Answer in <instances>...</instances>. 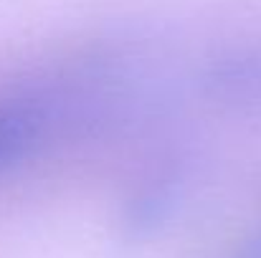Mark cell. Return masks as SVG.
<instances>
[{"label":"cell","instance_id":"6da1fadb","mask_svg":"<svg viewBox=\"0 0 261 258\" xmlns=\"http://www.w3.org/2000/svg\"><path fill=\"white\" fill-rule=\"evenodd\" d=\"M198 84L216 106L261 117V41H239L211 53L200 66Z\"/></svg>","mask_w":261,"mask_h":258},{"label":"cell","instance_id":"7a4b0ae2","mask_svg":"<svg viewBox=\"0 0 261 258\" xmlns=\"http://www.w3.org/2000/svg\"><path fill=\"white\" fill-rule=\"evenodd\" d=\"M61 101L51 89L0 94V175L28 160L61 124Z\"/></svg>","mask_w":261,"mask_h":258},{"label":"cell","instance_id":"3957f363","mask_svg":"<svg viewBox=\"0 0 261 258\" xmlns=\"http://www.w3.org/2000/svg\"><path fill=\"white\" fill-rule=\"evenodd\" d=\"M182 190L180 170L165 167L152 172L142 180L124 203L122 210V231L132 241H142L155 236L170 218H173Z\"/></svg>","mask_w":261,"mask_h":258},{"label":"cell","instance_id":"277c9868","mask_svg":"<svg viewBox=\"0 0 261 258\" xmlns=\"http://www.w3.org/2000/svg\"><path fill=\"white\" fill-rule=\"evenodd\" d=\"M233 258H261V228L239 248V253Z\"/></svg>","mask_w":261,"mask_h":258}]
</instances>
